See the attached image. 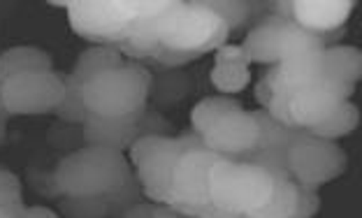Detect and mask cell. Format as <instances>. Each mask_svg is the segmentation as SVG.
<instances>
[{
  "label": "cell",
  "mask_w": 362,
  "mask_h": 218,
  "mask_svg": "<svg viewBox=\"0 0 362 218\" xmlns=\"http://www.w3.org/2000/svg\"><path fill=\"white\" fill-rule=\"evenodd\" d=\"M47 144L52 149L68 151V153L84 149L86 147L84 126L68 123V121H56V123L49 126V131H47Z\"/></svg>",
  "instance_id": "d4e9b609"
},
{
  "label": "cell",
  "mask_w": 362,
  "mask_h": 218,
  "mask_svg": "<svg viewBox=\"0 0 362 218\" xmlns=\"http://www.w3.org/2000/svg\"><path fill=\"white\" fill-rule=\"evenodd\" d=\"M142 193H144L142 183H139L137 174L133 172L126 181H123L121 188H117L107 195V212H110L107 218H123L130 209L142 202Z\"/></svg>",
  "instance_id": "cb8c5ba5"
},
{
  "label": "cell",
  "mask_w": 362,
  "mask_h": 218,
  "mask_svg": "<svg viewBox=\"0 0 362 218\" xmlns=\"http://www.w3.org/2000/svg\"><path fill=\"white\" fill-rule=\"evenodd\" d=\"M28 72H54L52 54L30 44L10 47L0 52V82L16 75H28Z\"/></svg>",
  "instance_id": "9a60e30c"
},
{
  "label": "cell",
  "mask_w": 362,
  "mask_h": 218,
  "mask_svg": "<svg viewBox=\"0 0 362 218\" xmlns=\"http://www.w3.org/2000/svg\"><path fill=\"white\" fill-rule=\"evenodd\" d=\"M142 116V109L133 111L128 116H95L88 114L84 126V140L86 147H100V149H112V151H128L135 142L137 133V121Z\"/></svg>",
  "instance_id": "30bf717a"
},
{
  "label": "cell",
  "mask_w": 362,
  "mask_h": 218,
  "mask_svg": "<svg viewBox=\"0 0 362 218\" xmlns=\"http://www.w3.org/2000/svg\"><path fill=\"white\" fill-rule=\"evenodd\" d=\"M12 119V114L7 111L5 107V100H3V86H0V149L7 144V121Z\"/></svg>",
  "instance_id": "f546056e"
},
{
  "label": "cell",
  "mask_w": 362,
  "mask_h": 218,
  "mask_svg": "<svg viewBox=\"0 0 362 218\" xmlns=\"http://www.w3.org/2000/svg\"><path fill=\"white\" fill-rule=\"evenodd\" d=\"M0 218H12V216H10V214H7V212H5V209H3V207H0Z\"/></svg>",
  "instance_id": "836d02e7"
},
{
  "label": "cell",
  "mask_w": 362,
  "mask_h": 218,
  "mask_svg": "<svg viewBox=\"0 0 362 218\" xmlns=\"http://www.w3.org/2000/svg\"><path fill=\"white\" fill-rule=\"evenodd\" d=\"M214 214V212H211ZM211 214H207V216H200V218H211Z\"/></svg>",
  "instance_id": "e575fe53"
},
{
  "label": "cell",
  "mask_w": 362,
  "mask_h": 218,
  "mask_svg": "<svg viewBox=\"0 0 362 218\" xmlns=\"http://www.w3.org/2000/svg\"><path fill=\"white\" fill-rule=\"evenodd\" d=\"M211 218H251V216H246V214H230V212H218V209H214Z\"/></svg>",
  "instance_id": "1f68e13d"
},
{
  "label": "cell",
  "mask_w": 362,
  "mask_h": 218,
  "mask_svg": "<svg viewBox=\"0 0 362 218\" xmlns=\"http://www.w3.org/2000/svg\"><path fill=\"white\" fill-rule=\"evenodd\" d=\"M59 212L63 218H107V195H61Z\"/></svg>",
  "instance_id": "603a6c76"
},
{
  "label": "cell",
  "mask_w": 362,
  "mask_h": 218,
  "mask_svg": "<svg viewBox=\"0 0 362 218\" xmlns=\"http://www.w3.org/2000/svg\"><path fill=\"white\" fill-rule=\"evenodd\" d=\"M149 86L151 72L137 63H126L84 84V104L95 116H128L149 104Z\"/></svg>",
  "instance_id": "3957f363"
},
{
  "label": "cell",
  "mask_w": 362,
  "mask_h": 218,
  "mask_svg": "<svg viewBox=\"0 0 362 218\" xmlns=\"http://www.w3.org/2000/svg\"><path fill=\"white\" fill-rule=\"evenodd\" d=\"M133 174L128 158L119 151L84 147L56 163V181L63 195H110Z\"/></svg>",
  "instance_id": "6da1fadb"
},
{
  "label": "cell",
  "mask_w": 362,
  "mask_h": 218,
  "mask_svg": "<svg viewBox=\"0 0 362 218\" xmlns=\"http://www.w3.org/2000/svg\"><path fill=\"white\" fill-rule=\"evenodd\" d=\"M323 63V79L344 88H356L362 77V52L358 47L334 44L320 54Z\"/></svg>",
  "instance_id": "7c38bea8"
},
{
  "label": "cell",
  "mask_w": 362,
  "mask_h": 218,
  "mask_svg": "<svg viewBox=\"0 0 362 218\" xmlns=\"http://www.w3.org/2000/svg\"><path fill=\"white\" fill-rule=\"evenodd\" d=\"M223 156L209 149L188 151L179 158L172 176V207H214L209 198V174Z\"/></svg>",
  "instance_id": "52a82bcc"
},
{
  "label": "cell",
  "mask_w": 362,
  "mask_h": 218,
  "mask_svg": "<svg viewBox=\"0 0 362 218\" xmlns=\"http://www.w3.org/2000/svg\"><path fill=\"white\" fill-rule=\"evenodd\" d=\"M272 179H274V186H272L267 205L251 214V218H291L298 212L300 186L293 179H279V176H272Z\"/></svg>",
  "instance_id": "d6986e66"
},
{
  "label": "cell",
  "mask_w": 362,
  "mask_h": 218,
  "mask_svg": "<svg viewBox=\"0 0 362 218\" xmlns=\"http://www.w3.org/2000/svg\"><path fill=\"white\" fill-rule=\"evenodd\" d=\"M360 126V107L356 102L346 100L344 104H339V109L334 111L330 119H325L323 123L307 128V135L318 137V140H327V142H337L341 137H346L351 133H356Z\"/></svg>",
  "instance_id": "ac0fdd59"
},
{
  "label": "cell",
  "mask_w": 362,
  "mask_h": 218,
  "mask_svg": "<svg viewBox=\"0 0 362 218\" xmlns=\"http://www.w3.org/2000/svg\"><path fill=\"white\" fill-rule=\"evenodd\" d=\"M242 109V104L233 100V98H221V95H214V98H204L193 107L191 111V123H193V133L202 135L211 123H216L221 116L230 114V111Z\"/></svg>",
  "instance_id": "7402d4cb"
},
{
  "label": "cell",
  "mask_w": 362,
  "mask_h": 218,
  "mask_svg": "<svg viewBox=\"0 0 362 218\" xmlns=\"http://www.w3.org/2000/svg\"><path fill=\"white\" fill-rule=\"evenodd\" d=\"M249 59L242 47H221L216 52V66L211 70V84L218 91L240 93L249 84Z\"/></svg>",
  "instance_id": "4fadbf2b"
},
{
  "label": "cell",
  "mask_w": 362,
  "mask_h": 218,
  "mask_svg": "<svg viewBox=\"0 0 362 218\" xmlns=\"http://www.w3.org/2000/svg\"><path fill=\"white\" fill-rule=\"evenodd\" d=\"M21 218H59L56 216V212H52V209L47 207H26V212H23Z\"/></svg>",
  "instance_id": "4dcf8cb0"
},
{
  "label": "cell",
  "mask_w": 362,
  "mask_h": 218,
  "mask_svg": "<svg viewBox=\"0 0 362 218\" xmlns=\"http://www.w3.org/2000/svg\"><path fill=\"white\" fill-rule=\"evenodd\" d=\"M5 107L12 116L54 114L63 102L65 86L59 72H28L0 82Z\"/></svg>",
  "instance_id": "5b68a950"
},
{
  "label": "cell",
  "mask_w": 362,
  "mask_h": 218,
  "mask_svg": "<svg viewBox=\"0 0 362 218\" xmlns=\"http://www.w3.org/2000/svg\"><path fill=\"white\" fill-rule=\"evenodd\" d=\"M23 202V183L10 169L0 167V207H14Z\"/></svg>",
  "instance_id": "83f0119b"
},
{
  "label": "cell",
  "mask_w": 362,
  "mask_h": 218,
  "mask_svg": "<svg viewBox=\"0 0 362 218\" xmlns=\"http://www.w3.org/2000/svg\"><path fill=\"white\" fill-rule=\"evenodd\" d=\"M274 179L258 165L223 158L209 174V198L214 209L230 214H256L267 205Z\"/></svg>",
  "instance_id": "7a4b0ae2"
},
{
  "label": "cell",
  "mask_w": 362,
  "mask_h": 218,
  "mask_svg": "<svg viewBox=\"0 0 362 218\" xmlns=\"http://www.w3.org/2000/svg\"><path fill=\"white\" fill-rule=\"evenodd\" d=\"M204 149L202 137L197 133L172 137V142L165 149L158 151L149 160H144L137 167V179L142 183V190L153 202H172V176H175V167L179 158L188 151Z\"/></svg>",
  "instance_id": "9c48e42d"
},
{
  "label": "cell",
  "mask_w": 362,
  "mask_h": 218,
  "mask_svg": "<svg viewBox=\"0 0 362 218\" xmlns=\"http://www.w3.org/2000/svg\"><path fill=\"white\" fill-rule=\"evenodd\" d=\"M170 131H172V123L163 116L160 109L156 107H146L142 109V116L137 121V133H135V140L139 137H170Z\"/></svg>",
  "instance_id": "484cf974"
},
{
  "label": "cell",
  "mask_w": 362,
  "mask_h": 218,
  "mask_svg": "<svg viewBox=\"0 0 362 218\" xmlns=\"http://www.w3.org/2000/svg\"><path fill=\"white\" fill-rule=\"evenodd\" d=\"M28 183H30V188L40 193L42 198H56L59 200L63 193L59 188V181H56V167L54 169H35V165H30L28 167Z\"/></svg>",
  "instance_id": "4316f807"
},
{
  "label": "cell",
  "mask_w": 362,
  "mask_h": 218,
  "mask_svg": "<svg viewBox=\"0 0 362 218\" xmlns=\"http://www.w3.org/2000/svg\"><path fill=\"white\" fill-rule=\"evenodd\" d=\"M288 17H267L246 35L242 49L249 63H279V37Z\"/></svg>",
  "instance_id": "5bb4252c"
},
{
  "label": "cell",
  "mask_w": 362,
  "mask_h": 218,
  "mask_svg": "<svg viewBox=\"0 0 362 218\" xmlns=\"http://www.w3.org/2000/svg\"><path fill=\"white\" fill-rule=\"evenodd\" d=\"M349 158L337 142L318 140L304 131L288 147V172L291 179L307 190H318L346 172Z\"/></svg>",
  "instance_id": "277c9868"
},
{
  "label": "cell",
  "mask_w": 362,
  "mask_h": 218,
  "mask_svg": "<svg viewBox=\"0 0 362 218\" xmlns=\"http://www.w3.org/2000/svg\"><path fill=\"white\" fill-rule=\"evenodd\" d=\"M193 93V77L188 72L179 70H156L151 75L149 86V100L151 107L156 109H168L175 107L181 100H186Z\"/></svg>",
  "instance_id": "2e32d148"
},
{
  "label": "cell",
  "mask_w": 362,
  "mask_h": 218,
  "mask_svg": "<svg viewBox=\"0 0 362 218\" xmlns=\"http://www.w3.org/2000/svg\"><path fill=\"white\" fill-rule=\"evenodd\" d=\"M158 218H184V216H181V214H177L175 209L165 207V209H163V212L158 214Z\"/></svg>",
  "instance_id": "d6a6232c"
},
{
  "label": "cell",
  "mask_w": 362,
  "mask_h": 218,
  "mask_svg": "<svg viewBox=\"0 0 362 218\" xmlns=\"http://www.w3.org/2000/svg\"><path fill=\"white\" fill-rule=\"evenodd\" d=\"M165 209V205H156V202H139L123 218H158V214Z\"/></svg>",
  "instance_id": "f1b7e54d"
},
{
  "label": "cell",
  "mask_w": 362,
  "mask_h": 218,
  "mask_svg": "<svg viewBox=\"0 0 362 218\" xmlns=\"http://www.w3.org/2000/svg\"><path fill=\"white\" fill-rule=\"evenodd\" d=\"M123 66H126V61H123L121 52L114 49V47H88L86 52L79 54V59H77L70 75L84 86L93 77L103 75V72L119 70Z\"/></svg>",
  "instance_id": "e0dca14e"
},
{
  "label": "cell",
  "mask_w": 362,
  "mask_h": 218,
  "mask_svg": "<svg viewBox=\"0 0 362 218\" xmlns=\"http://www.w3.org/2000/svg\"><path fill=\"white\" fill-rule=\"evenodd\" d=\"M253 116H256L258 128H260V142L256 149H288L295 137L300 135L298 128L284 126L281 121H276L267 109H253Z\"/></svg>",
  "instance_id": "ffe728a7"
},
{
  "label": "cell",
  "mask_w": 362,
  "mask_h": 218,
  "mask_svg": "<svg viewBox=\"0 0 362 218\" xmlns=\"http://www.w3.org/2000/svg\"><path fill=\"white\" fill-rule=\"evenodd\" d=\"M353 3H293L291 19L309 33L325 35L349 19Z\"/></svg>",
  "instance_id": "8fae6325"
},
{
  "label": "cell",
  "mask_w": 362,
  "mask_h": 218,
  "mask_svg": "<svg viewBox=\"0 0 362 218\" xmlns=\"http://www.w3.org/2000/svg\"><path fill=\"white\" fill-rule=\"evenodd\" d=\"M204 149H209L218 156L240 160L246 153H251L260 142V128L253 111L244 107L230 114L221 116L216 123H211L202 135Z\"/></svg>",
  "instance_id": "ba28073f"
},
{
  "label": "cell",
  "mask_w": 362,
  "mask_h": 218,
  "mask_svg": "<svg viewBox=\"0 0 362 218\" xmlns=\"http://www.w3.org/2000/svg\"><path fill=\"white\" fill-rule=\"evenodd\" d=\"M356 88H344L332 82H318L311 86H304L300 91H293L288 95L286 109H288V126L298 128V131H307L311 126L323 123L330 119L339 104L351 100Z\"/></svg>",
  "instance_id": "8992f818"
},
{
  "label": "cell",
  "mask_w": 362,
  "mask_h": 218,
  "mask_svg": "<svg viewBox=\"0 0 362 218\" xmlns=\"http://www.w3.org/2000/svg\"><path fill=\"white\" fill-rule=\"evenodd\" d=\"M65 86L63 102L59 104V109L54 111L59 121H68V123H84L88 116V109L84 104V86H81L70 72H59Z\"/></svg>",
  "instance_id": "44dd1931"
}]
</instances>
